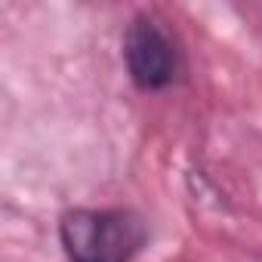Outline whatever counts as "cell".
I'll return each mask as SVG.
<instances>
[{
  "instance_id": "obj_1",
  "label": "cell",
  "mask_w": 262,
  "mask_h": 262,
  "mask_svg": "<svg viewBox=\"0 0 262 262\" xmlns=\"http://www.w3.org/2000/svg\"><path fill=\"white\" fill-rule=\"evenodd\" d=\"M59 241L68 262H133L148 228L123 207H71L59 216Z\"/></svg>"
},
{
  "instance_id": "obj_2",
  "label": "cell",
  "mask_w": 262,
  "mask_h": 262,
  "mask_svg": "<svg viewBox=\"0 0 262 262\" xmlns=\"http://www.w3.org/2000/svg\"><path fill=\"white\" fill-rule=\"evenodd\" d=\"M123 65L136 90L161 93L182 80L185 53L167 22L155 13H136L123 31Z\"/></svg>"
}]
</instances>
